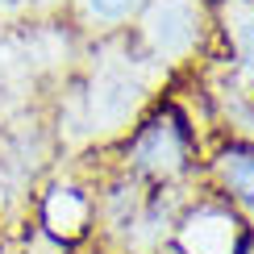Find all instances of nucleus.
Segmentation results:
<instances>
[{
    "instance_id": "obj_8",
    "label": "nucleus",
    "mask_w": 254,
    "mask_h": 254,
    "mask_svg": "<svg viewBox=\"0 0 254 254\" xmlns=\"http://www.w3.org/2000/svg\"><path fill=\"white\" fill-rule=\"evenodd\" d=\"M221 55L254 83V0H213Z\"/></svg>"
},
{
    "instance_id": "obj_10",
    "label": "nucleus",
    "mask_w": 254,
    "mask_h": 254,
    "mask_svg": "<svg viewBox=\"0 0 254 254\" xmlns=\"http://www.w3.org/2000/svg\"><path fill=\"white\" fill-rule=\"evenodd\" d=\"M13 254H67L63 246H55L46 234H38L34 225H25V234L13 242Z\"/></svg>"
},
{
    "instance_id": "obj_5",
    "label": "nucleus",
    "mask_w": 254,
    "mask_h": 254,
    "mask_svg": "<svg viewBox=\"0 0 254 254\" xmlns=\"http://www.w3.org/2000/svg\"><path fill=\"white\" fill-rule=\"evenodd\" d=\"M246 234L250 229L238 221L234 208L221 204L208 188H200L196 200L179 213L163 254H238Z\"/></svg>"
},
{
    "instance_id": "obj_4",
    "label": "nucleus",
    "mask_w": 254,
    "mask_h": 254,
    "mask_svg": "<svg viewBox=\"0 0 254 254\" xmlns=\"http://www.w3.org/2000/svg\"><path fill=\"white\" fill-rule=\"evenodd\" d=\"M188 79L196 83V92H200V100H204L217 133L229 137V142L254 146V83L242 75L234 63L217 50V55L200 71H192Z\"/></svg>"
},
{
    "instance_id": "obj_1",
    "label": "nucleus",
    "mask_w": 254,
    "mask_h": 254,
    "mask_svg": "<svg viewBox=\"0 0 254 254\" xmlns=\"http://www.w3.org/2000/svg\"><path fill=\"white\" fill-rule=\"evenodd\" d=\"M167 75L129 34L79 42L50 100L59 163L113 150L171 96Z\"/></svg>"
},
{
    "instance_id": "obj_3",
    "label": "nucleus",
    "mask_w": 254,
    "mask_h": 254,
    "mask_svg": "<svg viewBox=\"0 0 254 254\" xmlns=\"http://www.w3.org/2000/svg\"><path fill=\"white\" fill-rule=\"evenodd\" d=\"M129 38L175 79L200 71L221 50L213 0H146Z\"/></svg>"
},
{
    "instance_id": "obj_11",
    "label": "nucleus",
    "mask_w": 254,
    "mask_h": 254,
    "mask_svg": "<svg viewBox=\"0 0 254 254\" xmlns=\"http://www.w3.org/2000/svg\"><path fill=\"white\" fill-rule=\"evenodd\" d=\"M0 254H4V238H0Z\"/></svg>"
},
{
    "instance_id": "obj_6",
    "label": "nucleus",
    "mask_w": 254,
    "mask_h": 254,
    "mask_svg": "<svg viewBox=\"0 0 254 254\" xmlns=\"http://www.w3.org/2000/svg\"><path fill=\"white\" fill-rule=\"evenodd\" d=\"M200 179H204V188L221 204L234 208L238 221L254 234V146L221 137L213 150L204 154Z\"/></svg>"
},
{
    "instance_id": "obj_9",
    "label": "nucleus",
    "mask_w": 254,
    "mask_h": 254,
    "mask_svg": "<svg viewBox=\"0 0 254 254\" xmlns=\"http://www.w3.org/2000/svg\"><path fill=\"white\" fill-rule=\"evenodd\" d=\"M67 0H0V29H29V25H55L63 21Z\"/></svg>"
},
{
    "instance_id": "obj_7",
    "label": "nucleus",
    "mask_w": 254,
    "mask_h": 254,
    "mask_svg": "<svg viewBox=\"0 0 254 254\" xmlns=\"http://www.w3.org/2000/svg\"><path fill=\"white\" fill-rule=\"evenodd\" d=\"M146 0H67L63 4V25L75 34V42H100L129 34Z\"/></svg>"
},
{
    "instance_id": "obj_2",
    "label": "nucleus",
    "mask_w": 254,
    "mask_h": 254,
    "mask_svg": "<svg viewBox=\"0 0 254 254\" xmlns=\"http://www.w3.org/2000/svg\"><path fill=\"white\" fill-rule=\"evenodd\" d=\"M113 158L121 171H129L146 188H184L200 179L204 142L188 121L184 104L167 96L121 146H113Z\"/></svg>"
}]
</instances>
